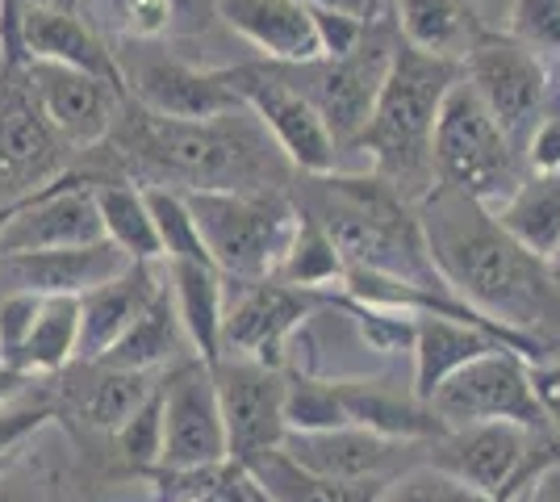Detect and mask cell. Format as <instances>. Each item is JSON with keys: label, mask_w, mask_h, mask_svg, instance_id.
Segmentation results:
<instances>
[{"label": "cell", "mask_w": 560, "mask_h": 502, "mask_svg": "<svg viewBox=\"0 0 560 502\" xmlns=\"http://www.w3.org/2000/svg\"><path fill=\"white\" fill-rule=\"evenodd\" d=\"M167 289L188 335V348L213 364L222 357V318H226V277L201 260L167 264Z\"/></svg>", "instance_id": "26"}, {"label": "cell", "mask_w": 560, "mask_h": 502, "mask_svg": "<svg viewBox=\"0 0 560 502\" xmlns=\"http://www.w3.org/2000/svg\"><path fill=\"white\" fill-rule=\"evenodd\" d=\"M548 268H552V277H557V289H560V252L552 256V260H548Z\"/></svg>", "instance_id": "52"}, {"label": "cell", "mask_w": 560, "mask_h": 502, "mask_svg": "<svg viewBox=\"0 0 560 502\" xmlns=\"http://www.w3.org/2000/svg\"><path fill=\"white\" fill-rule=\"evenodd\" d=\"M468 4H472V13L481 17V25H490V30H502L514 0H468Z\"/></svg>", "instance_id": "48"}, {"label": "cell", "mask_w": 560, "mask_h": 502, "mask_svg": "<svg viewBox=\"0 0 560 502\" xmlns=\"http://www.w3.org/2000/svg\"><path fill=\"white\" fill-rule=\"evenodd\" d=\"M493 348H506L498 335H490L477 323H460V318H447V314H419L415 318V373H410V385L422 402H431V394L452 377L460 373L468 360L486 357ZM514 352V348H511Z\"/></svg>", "instance_id": "25"}, {"label": "cell", "mask_w": 560, "mask_h": 502, "mask_svg": "<svg viewBox=\"0 0 560 502\" xmlns=\"http://www.w3.org/2000/svg\"><path fill=\"white\" fill-rule=\"evenodd\" d=\"M164 285L167 277H160V264L135 260L114 281L80 293V360L105 357L135 327V318L160 297Z\"/></svg>", "instance_id": "24"}, {"label": "cell", "mask_w": 560, "mask_h": 502, "mask_svg": "<svg viewBox=\"0 0 560 502\" xmlns=\"http://www.w3.org/2000/svg\"><path fill=\"white\" fill-rule=\"evenodd\" d=\"M142 192H147V206H151V218H155V235H160L164 264H176V260L210 264L206 243H201V231H197L192 210H188V201H185V192L164 189V185H142Z\"/></svg>", "instance_id": "35"}, {"label": "cell", "mask_w": 560, "mask_h": 502, "mask_svg": "<svg viewBox=\"0 0 560 502\" xmlns=\"http://www.w3.org/2000/svg\"><path fill=\"white\" fill-rule=\"evenodd\" d=\"M89 155L93 164L80 172L93 189L101 180H130L176 192H259L293 189L298 176L252 109H231L210 121H176L142 109L130 96L117 109L109 139Z\"/></svg>", "instance_id": "1"}, {"label": "cell", "mask_w": 560, "mask_h": 502, "mask_svg": "<svg viewBox=\"0 0 560 502\" xmlns=\"http://www.w3.org/2000/svg\"><path fill=\"white\" fill-rule=\"evenodd\" d=\"M126 96L176 121H210L231 109H243L238 93L222 68H201L185 55H172L160 43H114Z\"/></svg>", "instance_id": "9"}, {"label": "cell", "mask_w": 560, "mask_h": 502, "mask_svg": "<svg viewBox=\"0 0 560 502\" xmlns=\"http://www.w3.org/2000/svg\"><path fill=\"white\" fill-rule=\"evenodd\" d=\"M460 80L481 96L498 126L523 151L532 126L552 105V63L511 38L506 30H481L460 55Z\"/></svg>", "instance_id": "8"}, {"label": "cell", "mask_w": 560, "mask_h": 502, "mask_svg": "<svg viewBox=\"0 0 560 502\" xmlns=\"http://www.w3.org/2000/svg\"><path fill=\"white\" fill-rule=\"evenodd\" d=\"M389 9L397 34L410 47L444 59H460L468 43L486 30L468 0H389Z\"/></svg>", "instance_id": "29"}, {"label": "cell", "mask_w": 560, "mask_h": 502, "mask_svg": "<svg viewBox=\"0 0 560 502\" xmlns=\"http://www.w3.org/2000/svg\"><path fill=\"white\" fill-rule=\"evenodd\" d=\"M96 210H101L105 240L114 243V247H121L130 260L164 264L160 235H155V218H151V206H147L142 185H130V180H101V185H96Z\"/></svg>", "instance_id": "31"}, {"label": "cell", "mask_w": 560, "mask_h": 502, "mask_svg": "<svg viewBox=\"0 0 560 502\" xmlns=\"http://www.w3.org/2000/svg\"><path fill=\"white\" fill-rule=\"evenodd\" d=\"M213 385L234 465H252L284 444V369L222 352L213 360Z\"/></svg>", "instance_id": "15"}, {"label": "cell", "mask_w": 560, "mask_h": 502, "mask_svg": "<svg viewBox=\"0 0 560 502\" xmlns=\"http://www.w3.org/2000/svg\"><path fill=\"white\" fill-rule=\"evenodd\" d=\"M314 13V30H318V47L323 55L339 59V55H351L360 47L369 22L364 17H351V13H339V9H310Z\"/></svg>", "instance_id": "40"}, {"label": "cell", "mask_w": 560, "mask_h": 502, "mask_svg": "<svg viewBox=\"0 0 560 502\" xmlns=\"http://www.w3.org/2000/svg\"><path fill=\"white\" fill-rule=\"evenodd\" d=\"M109 440H114V448H117V460H121L130 474L147 478V474L160 469V460H164V398H160V385H155V394H151Z\"/></svg>", "instance_id": "36"}, {"label": "cell", "mask_w": 560, "mask_h": 502, "mask_svg": "<svg viewBox=\"0 0 560 502\" xmlns=\"http://www.w3.org/2000/svg\"><path fill=\"white\" fill-rule=\"evenodd\" d=\"M502 30L548 63L560 59V0H514Z\"/></svg>", "instance_id": "38"}, {"label": "cell", "mask_w": 560, "mask_h": 502, "mask_svg": "<svg viewBox=\"0 0 560 502\" xmlns=\"http://www.w3.org/2000/svg\"><path fill=\"white\" fill-rule=\"evenodd\" d=\"M155 385L160 373H130V369H109L101 360H75L59 377H50V394L59 415L75 419L80 428L114 435L155 394Z\"/></svg>", "instance_id": "20"}, {"label": "cell", "mask_w": 560, "mask_h": 502, "mask_svg": "<svg viewBox=\"0 0 560 502\" xmlns=\"http://www.w3.org/2000/svg\"><path fill=\"white\" fill-rule=\"evenodd\" d=\"M532 385H536V398L544 419H548V431L560 435V352L532 360Z\"/></svg>", "instance_id": "43"}, {"label": "cell", "mask_w": 560, "mask_h": 502, "mask_svg": "<svg viewBox=\"0 0 560 502\" xmlns=\"http://www.w3.org/2000/svg\"><path fill=\"white\" fill-rule=\"evenodd\" d=\"M130 256L109 240L50 252H13L0 256V293H38V297H80L114 281L130 268Z\"/></svg>", "instance_id": "19"}, {"label": "cell", "mask_w": 560, "mask_h": 502, "mask_svg": "<svg viewBox=\"0 0 560 502\" xmlns=\"http://www.w3.org/2000/svg\"><path fill=\"white\" fill-rule=\"evenodd\" d=\"M490 214L532 256L552 260L560 252V172H527L523 185Z\"/></svg>", "instance_id": "28"}, {"label": "cell", "mask_w": 560, "mask_h": 502, "mask_svg": "<svg viewBox=\"0 0 560 502\" xmlns=\"http://www.w3.org/2000/svg\"><path fill=\"white\" fill-rule=\"evenodd\" d=\"M552 101L560 105V59H552Z\"/></svg>", "instance_id": "51"}, {"label": "cell", "mask_w": 560, "mask_h": 502, "mask_svg": "<svg viewBox=\"0 0 560 502\" xmlns=\"http://www.w3.org/2000/svg\"><path fill=\"white\" fill-rule=\"evenodd\" d=\"M160 398H164V460H160V469L192 474V469H210V465L231 460L213 364H206L197 352L167 364L160 373Z\"/></svg>", "instance_id": "13"}, {"label": "cell", "mask_w": 560, "mask_h": 502, "mask_svg": "<svg viewBox=\"0 0 560 502\" xmlns=\"http://www.w3.org/2000/svg\"><path fill=\"white\" fill-rule=\"evenodd\" d=\"M523 164L527 172H560V105L552 101L544 109V118L532 126L527 143H523Z\"/></svg>", "instance_id": "42"}, {"label": "cell", "mask_w": 560, "mask_h": 502, "mask_svg": "<svg viewBox=\"0 0 560 502\" xmlns=\"http://www.w3.org/2000/svg\"><path fill=\"white\" fill-rule=\"evenodd\" d=\"M71 167V151L38 114L25 59H0V214L43 192Z\"/></svg>", "instance_id": "11"}, {"label": "cell", "mask_w": 560, "mask_h": 502, "mask_svg": "<svg viewBox=\"0 0 560 502\" xmlns=\"http://www.w3.org/2000/svg\"><path fill=\"white\" fill-rule=\"evenodd\" d=\"M80 360V297H43L18 369L47 382Z\"/></svg>", "instance_id": "32"}, {"label": "cell", "mask_w": 560, "mask_h": 502, "mask_svg": "<svg viewBox=\"0 0 560 502\" xmlns=\"http://www.w3.org/2000/svg\"><path fill=\"white\" fill-rule=\"evenodd\" d=\"M557 352H560V343H557Z\"/></svg>", "instance_id": "54"}, {"label": "cell", "mask_w": 560, "mask_h": 502, "mask_svg": "<svg viewBox=\"0 0 560 502\" xmlns=\"http://www.w3.org/2000/svg\"><path fill=\"white\" fill-rule=\"evenodd\" d=\"M415 210L447 289L511 335L527 360L552 357L560 343V289L548 260L532 256L486 206L447 185H435Z\"/></svg>", "instance_id": "2"}, {"label": "cell", "mask_w": 560, "mask_h": 502, "mask_svg": "<svg viewBox=\"0 0 560 502\" xmlns=\"http://www.w3.org/2000/svg\"><path fill=\"white\" fill-rule=\"evenodd\" d=\"M536 502H560V460H552L536 481H532V490H527Z\"/></svg>", "instance_id": "47"}, {"label": "cell", "mask_w": 560, "mask_h": 502, "mask_svg": "<svg viewBox=\"0 0 560 502\" xmlns=\"http://www.w3.org/2000/svg\"><path fill=\"white\" fill-rule=\"evenodd\" d=\"M192 222L201 231L206 256L226 281H264L277 277L289 240L298 231V201L289 189L185 192Z\"/></svg>", "instance_id": "5"}, {"label": "cell", "mask_w": 560, "mask_h": 502, "mask_svg": "<svg viewBox=\"0 0 560 502\" xmlns=\"http://www.w3.org/2000/svg\"><path fill=\"white\" fill-rule=\"evenodd\" d=\"M25 84L38 105V114L59 135V143L71 155H89L114 130V118L126 96L114 93L105 80L89 72H75L50 59H25Z\"/></svg>", "instance_id": "17"}, {"label": "cell", "mask_w": 560, "mask_h": 502, "mask_svg": "<svg viewBox=\"0 0 560 502\" xmlns=\"http://www.w3.org/2000/svg\"><path fill=\"white\" fill-rule=\"evenodd\" d=\"M401 43L394 25V13L369 22L360 47L339 59H310V63H277L284 80L318 109V118L327 121L330 139L339 147V155L355 147V139L364 135V126L373 118V105L381 96V84L389 75L394 50Z\"/></svg>", "instance_id": "7"}, {"label": "cell", "mask_w": 560, "mask_h": 502, "mask_svg": "<svg viewBox=\"0 0 560 502\" xmlns=\"http://www.w3.org/2000/svg\"><path fill=\"white\" fill-rule=\"evenodd\" d=\"M511 502H536L532 494H518V499H511Z\"/></svg>", "instance_id": "53"}, {"label": "cell", "mask_w": 560, "mask_h": 502, "mask_svg": "<svg viewBox=\"0 0 560 502\" xmlns=\"http://www.w3.org/2000/svg\"><path fill=\"white\" fill-rule=\"evenodd\" d=\"M0 502H47L34 469H25L22 453L0 460Z\"/></svg>", "instance_id": "44"}, {"label": "cell", "mask_w": 560, "mask_h": 502, "mask_svg": "<svg viewBox=\"0 0 560 502\" xmlns=\"http://www.w3.org/2000/svg\"><path fill=\"white\" fill-rule=\"evenodd\" d=\"M284 428L289 431L348 428V415L339 407V394H335L330 377H318L310 369H302V373H289L284 369Z\"/></svg>", "instance_id": "34"}, {"label": "cell", "mask_w": 560, "mask_h": 502, "mask_svg": "<svg viewBox=\"0 0 560 502\" xmlns=\"http://www.w3.org/2000/svg\"><path fill=\"white\" fill-rule=\"evenodd\" d=\"M213 17L252 43L268 63L323 59L314 13L302 0H213Z\"/></svg>", "instance_id": "22"}, {"label": "cell", "mask_w": 560, "mask_h": 502, "mask_svg": "<svg viewBox=\"0 0 560 502\" xmlns=\"http://www.w3.org/2000/svg\"><path fill=\"white\" fill-rule=\"evenodd\" d=\"M339 407L348 415V428H364L389 440H435L440 431V415L431 402H422L415 385H397L389 377H330Z\"/></svg>", "instance_id": "23"}, {"label": "cell", "mask_w": 560, "mask_h": 502, "mask_svg": "<svg viewBox=\"0 0 560 502\" xmlns=\"http://www.w3.org/2000/svg\"><path fill=\"white\" fill-rule=\"evenodd\" d=\"M343 272H348V264L339 256L335 240L327 235V226L298 206V231H293L289 252L277 268V281L310 289V293H330V289L343 285Z\"/></svg>", "instance_id": "33"}, {"label": "cell", "mask_w": 560, "mask_h": 502, "mask_svg": "<svg viewBox=\"0 0 560 502\" xmlns=\"http://www.w3.org/2000/svg\"><path fill=\"white\" fill-rule=\"evenodd\" d=\"M293 201L327 226L348 268L397 277L419 289H447L422 235L419 210L373 172L293 176Z\"/></svg>", "instance_id": "3"}, {"label": "cell", "mask_w": 560, "mask_h": 502, "mask_svg": "<svg viewBox=\"0 0 560 502\" xmlns=\"http://www.w3.org/2000/svg\"><path fill=\"white\" fill-rule=\"evenodd\" d=\"M38 306H43L38 293H0V364L18 369V357L34 331Z\"/></svg>", "instance_id": "39"}, {"label": "cell", "mask_w": 560, "mask_h": 502, "mask_svg": "<svg viewBox=\"0 0 560 502\" xmlns=\"http://www.w3.org/2000/svg\"><path fill=\"white\" fill-rule=\"evenodd\" d=\"M435 176L486 210H498L527 176L523 151L465 80L447 89L435 121Z\"/></svg>", "instance_id": "6"}, {"label": "cell", "mask_w": 560, "mask_h": 502, "mask_svg": "<svg viewBox=\"0 0 560 502\" xmlns=\"http://www.w3.org/2000/svg\"><path fill=\"white\" fill-rule=\"evenodd\" d=\"M452 478L431 469V465H415L406 474H397L394 481H385V490L376 494V502H440Z\"/></svg>", "instance_id": "41"}, {"label": "cell", "mask_w": 560, "mask_h": 502, "mask_svg": "<svg viewBox=\"0 0 560 502\" xmlns=\"http://www.w3.org/2000/svg\"><path fill=\"white\" fill-rule=\"evenodd\" d=\"M456 80H460V59L427 55L401 38L373 105V118L351 147V151H369L373 176L401 192L410 206H419L422 197L440 185L435 121H440L444 96Z\"/></svg>", "instance_id": "4"}, {"label": "cell", "mask_w": 560, "mask_h": 502, "mask_svg": "<svg viewBox=\"0 0 560 502\" xmlns=\"http://www.w3.org/2000/svg\"><path fill=\"white\" fill-rule=\"evenodd\" d=\"M34 385L25 389L22 398H13V402L0 407V460H4V456H18L30 435H38L50 419H59L55 394H50V377L43 389H34Z\"/></svg>", "instance_id": "37"}, {"label": "cell", "mask_w": 560, "mask_h": 502, "mask_svg": "<svg viewBox=\"0 0 560 502\" xmlns=\"http://www.w3.org/2000/svg\"><path fill=\"white\" fill-rule=\"evenodd\" d=\"M22 9H59V13H80V0H18Z\"/></svg>", "instance_id": "50"}, {"label": "cell", "mask_w": 560, "mask_h": 502, "mask_svg": "<svg viewBox=\"0 0 560 502\" xmlns=\"http://www.w3.org/2000/svg\"><path fill=\"white\" fill-rule=\"evenodd\" d=\"M318 306H327V293L284 285L277 277L238 281V293L234 302H226V318H222V352L284 369L293 335L302 331L305 318Z\"/></svg>", "instance_id": "14"}, {"label": "cell", "mask_w": 560, "mask_h": 502, "mask_svg": "<svg viewBox=\"0 0 560 502\" xmlns=\"http://www.w3.org/2000/svg\"><path fill=\"white\" fill-rule=\"evenodd\" d=\"M188 335L180 327V314L172 302V289H160V297L135 318V327L117 339L105 357H96L109 369H130V373H164L167 364L185 360Z\"/></svg>", "instance_id": "27"}, {"label": "cell", "mask_w": 560, "mask_h": 502, "mask_svg": "<svg viewBox=\"0 0 560 502\" xmlns=\"http://www.w3.org/2000/svg\"><path fill=\"white\" fill-rule=\"evenodd\" d=\"M302 4H310V9H339V13L364 17V22H376V17L394 13L389 0H302Z\"/></svg>", "instance_id": "45"}, {"label": "cell", "mask_w": 560, "mask_h": 502, "mask_svg": "<svg viewBox=\"0 0 560 502\" xmlns=\"http://www.w3.org/2000/svg\"><path fill=\"white\" fill-rule=\"evenodd\" d=\"M34 382H38V377H30V373L13 369V364H0V407H4V402H13V398H22Z\"/></svg>", "instance_id": "46"}, {"label": "cell", "mask_w": 560, "mask_h": 502, "mask_svg": "<svg viewBox=\"0 0 560 502\" xmlns=\"http://www.w3.org/2000/svg\"><path fill=\"white\" fill-rule=\"evenodd\" d=\"M231 89L238 93L243 109H252L268 139L289 160L298 176H323L339 167V147L330 139L327 121L305 101L277 63L268 59H247V63H226L222 68Z\"/></svg>", "instance_id": "10"}, {"label": "cell", "mask_w": 560, "mask_h": 502, "mask_svg": "<svg viewBox=\"0 0 560 502\" xmlns=\"http://www.w3.org/2000/svg\"><path fill=\"white\" fill-rule=\"evenodd\" d=\"M22 50L25 59H50V63H63V68L96 75L114 93L126 96V80H121V68H117L114 43L84 13L22 9Z\"/></svg>", "instance_id": "21"}, {"label": "cell", "mask_w": 560, "mask_h": 502, "mask_svg": "<svg viewBox=\"0 0 560 502\" xmlns=\"http://www.w3.org/2000/svg\"><path fill=\"white\" fill-rule=\"evenodd\" d=\"M431 410L440 415L444 428L514 423L527 431H548L536 385H532V360L511 348H493L486 357L468 360L460 373H452L431 394Z\"/></svg>", "instance_id": "12"}, {"label": "cell", "mask_w": 560, "mask_h": 502, "mask_svg": "<svg viewBox=\"0 0 560 502\" xmlns=\"http://www.w3.org/2000/svg\"><path fill=\"white\" fill-rule=\"evenodd\" d=\"M101 240H105V226H101V210H96V189L80 167H68L43 192L25 197L22 206L0 214V256L84 247V243Z\"/></svg>", "instance_id": "16"}, {"label": "cell", "mask_w": 560, "mask_h": 502, "mask_svg": "<svg viewBox=\"0 0 560 502\" xmlns=\"http://www.w3.org/2000/svg\"><path fill=\"white\" fill-rule=\"evenodd\" d=\"M252 478L268 490L272 502H376V494L385 490V481H330L310 474L302 465H293L289 456L272 448V453L256 456L252 465Z\"/></svg>", "instance_id": "30"}, {"label": "cell", "mask_w": 560, "mask_h": 502, "mask_svg": "<svg viewBox=\"0 0 560 502\" xmlns=\"http://www.w3.org/2000/svg\"><path fill=\"white\" fill-rule=\"evenodd\" d=\"M440 502H498V499L481 494V490H472V486H460V481H452L444 494H440Z\"/></svg>", "instance_id": "49"}, {"label": "cell", "mask_w": 560, "mask_h": 502, "mask_svg": "<svg viewBox=\"0 0 560 502\" xmlns=\"http://www.w3.org/2000/svg\"><path fill=\"white\" fill-rule=\"evenodd\" d=\"M280 453L330 481H394L427 460V440H389L364 428L289 431Z\"/></svg>", "instance_id": "18"}]
</instances>
